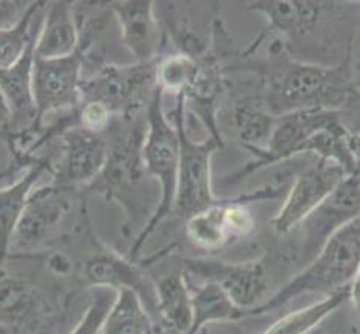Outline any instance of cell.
Masks as SVG:
<instances>
[{"label": "cell", "instance_id": "obj_1", "mask_svg": "<svg viewBox=\"0 0 360 334\" xmlns=\"http://www.w3.org/2000/svg\"><path fill=\"white\" fill-rule=\"evenodd\" d=\"M227 71L253 72L264 108L276 118L308 109L342 113L359 97L351 58L339 65L302 62L290 54L282 39H274L262 57L255 56L252 48L236 51L224 66Z\"/></svg>", "mask_w": 360, "mask_h": 334}, {"label": "cell", "instance_id": "obj_2", "mask_svg": "<svg viewBox=\"0 0 360 334\" xmlns=\"http://www.w3.org/2000/svg\"><path fill=\"white\" fill-rule=\"evenodd\" d=\"M140 113L112 118L103 132L108 143L105 166L92 183L79 189L84 196L101 195L122 205L126 212L124 235L129 239L135 226L141 232L160 203V193L150 189L152 183H158L148 174L143 161L146 115Z\"/></svg>", "mask_w": 360, "mask_h": 334}, {"label": "cell", "instance_id": "obj_3", "mask_svg": "<svg viewBox=\"0 0 360 334\" xmlns=\"http://www.w3.org/2000/svg\"><path fill=\"white\" fill-rule=\"evenodd\" d=\"M360 226L359 218L336 230L322 245L311 262L281 287L269 301L247 311V318L267 314L287 305L295 297L319 293L330 296L347 288L359 278Z\"/></svg>", "mask_w": 360, "mask_h": 334}, {"label": "cell", "instance_id": "obj_4", "mask_svg": "<svg viewBox=\"0 0 360 334\" xmlns=\"http://www.w3.org/2000/svg\"><path fill=\"white\" fill-rule=\"evenodd\" d=\"M162 92L158 86L153 91L150 101L146 106V135L143 144V161L148 174L155 179L160 186V203L150 219L146 222L141 232L134 238V243L127 252L126 258L134 262L139 261V256L146 241L155 233L158 226L174 210L178 166H179V140L175 126L169 120L162 109Z\"/></svg>", "mask_w": 360, "mask_h": 334}, {"label": "cell", "instance_id": "obj_5", "mask_svg": "<svg viewBox=\"0 0 360 334\" xmlns=\"http://www.w3.org/2000/svg\"><path fill=\"white\" fill-rule=\"evenodd\" d=\"M157 65L158 60L103 65L82 77L80 103H100L114 117L140 113L157 88Z\"/></svg>", "mask_w": 360, "mask_h": 334}, {"label": "cell", "instance_id": "obj_6", "mask_svg": "<svg viewBox=\"0 0 360 334\" xmlns=\"http://www.w3.org/2000/svg\"><path fill=\"white\" fill-rule=\"evenodd\" d=\"M184 108V97L176 96L174 117L179 140V166L172 213L186 221L221 201L212 191V157L224 141L213 136L204 141L192 140L186 131Z\"/></svg>", "mask_w": 360, "mask_h": 334}, {"label": "cell", "instance_id": "obj_7", "mask_svg": "<svg viewBox=\"0 0 360 334\" xmlns=\"http://www.w3.org/2000/svg\"><path fill=\"white\" fill-rule=\"evenodd\" d=\"M82 75L83 62L82 57L77 53H74L70 57L54 60H44L34 57L32 96L34 105H36V122H34V124L27 132L19 135H8L6 140L10 143V146L15 143H19L20 146L25 141V148H27V143L32 144L34 140H36V136L41 129V124H44V120L48 114L66 113V110H71L79 106ZM19 146H14V148H19Z\"/></svg>", "mask_w": 360, "mask_h": 334}, {"label": "cell", "instance_id": "obj_8", "mask_svg": "<svg viewBox=\"0 0 360 334\" xmlns=\"http://www.w3.org/2000/svg\"><path fill=\"white\" fill-rule=\"evenodd\" d=\"M65 302L34 284L0 270V334H48L63 319Z\"/></svg>", "mask_w": 360, "mask_h": 334}, {"label": "cell", "instance_id": "obj_9", "mask_svg": "<svg viewBox=\"0 0 360 334\" xmlns=\"http://www.w3.org/2000/svg\"><path fill=\"white\" fill-rule=\"evenodd\" d=\"M340 117V110L308 109L276 118L267 144L262 149L250 150L255 155V160L243 169H239L233 175L227 176L226 181L238 183L248 175L255 174L256 170L290 160L299 153H308L310 152L311 136Z\"/></svg>", "mask_w": 360, "mask_h": 334}, {"label": "cell", "instance_id": "obj_10", "mask_svg": "<svg viewBox=\"0 0 360 334\" xmlns=\"http://www.w3.org/2000/svg\"><path fill=\"white\" fill-rule=\"evenodd\" d=\"M183 271L192 282H213L226 291L233 304L248 311L258 307L267 284V261L224 262L217 259H183Z\"/></svg>", "mask_w": 360, "mask_h": 334}, {"label": "cell", "instance_id": "obj_11", "mask_svg": "<svg viewBox=\"0 0 360 334\" xmlns=\"http://www.w3.org/2000/svg\"><path fill=\"white\" fill-rule=\"evenodd\" d=\"M77 278L91 288L134 290L140 296L146 310L155 322V287L153 281L144 276L141 264L127 259L112 248L94 239V250L80 264L75 265Z\"/></svg>", "mask_w": 360, "mask_h": 334}, {"label": "cell", "instance_id": "obj_12", "mask_svg": "<svg viewBox=\"0 0 360 334\" xmlns=\"http://www.w3.org/2000/svg\"><path fill=\"white\" fill-rule=\"evenodd\" d=\"M75 192L54 183L34 189L17 222L11 248L25 255L56 238L60 224L72 209L71 198Z\"/></svg>", "mask_w": 360, "mask_h": 334}, {"label": "cell", "instance_id": "obj_13", "mask_svg": "<svg viewBox=\"0 0 360 334\" xmlns=\"http://www.w3.org/2000/svg\"><path fill=\"white\" fill-rule=\"evenodd\" d=\"M347 175L340 166L327 160H319L317 165L299 174L281 210L271 219L274 233L285 235L302 224L304 219L328 198Z\"/></svg>", "mask_w": 360, "mask_h": 334}, {"label": "cell", "instance_id": "obj_14", "mask_svg": "<svg viewBox=\"0 0 360 334\" xmlns=\"http://www.w3.org/2000/svg\"><path fill=\"white\" fill-rule=\"evenodd\" d=\"M56 140L60 141L62 157L53 167V183L74 191L92 183L108 158L105 135L74 126L63 131Z\"/></svg>", "mask_w": 360, "mask_h": 334}, {"label": "cell", "instance_id": "obj_15", "mask_svg": "<svg viewBox=\"0 0 360 334\" xmlns=\"http://www.w3.org/2000/svg\"><path fill=\"white\" fill-rule=\"evenodd\" d=\"M153 5L155 2L150 0L109 2L118 23L120 40L139 63L155 62L165 51V34Z\"/></svg>", "mask_w": 360, "mask_h": 334}, {"label": "cell", "instance_id": "obj_16", "mask_svg": "<svg viewBox=\"0 0 360 334\" xmlns=\"http://www.w3.org/2000/svg\"><path fill=\"white\" fill-rule=\"evenodd\" d=\"M359 174L347 175L328 198L304 219L307 258L313 259L336 230L359 218Z\"/></svg>", "mask_w": 360, "mask_h": 334}, {"label": "cell", "instance_id": "obj_17", "mask_svg": "<svg viewBox=\"0 0 360 334\" xmlns=\"http://www.w3.org/2000/svg\"><path fill=\"white\" fill-rule=\"evenodd\" d=\"M37 36L31 40L19 62L5 68V70H0V96L8 109V122L4 127L6 136L27 132L36 122V105H34L32 96V65Z\"/></svg>", "mask_w": 360, "mask_h": 334}, {"label": "cell", "instance_id": "obj_18", "mask_svg": "<svg viewBox=\"0 0 360 334\" xmlns=\"http://www.w3.org/2000/svg\"><path fill=\"white\" fill-rule=\"evenodd\" d=\"M152 281L155 287V325H160L166 334L191 333L192 296L183 269Z\"/></svg>", "mask_w": 360, "mask_h": 334}, {"label": "cell", "instance_id": "obj_19", "mask_svg": "<svg viewBox=\"0 0 360 334\" xmlns=\"http://www.w3.org/2000/svg\"><path fill=\"white\" fill-rule=\"evenodd\" d=\"M46 172H53V165L46 158H37L14 183L0 187V270L10 258L11 243L32 187Z\"/></svg>", "mask_w": 360, "mask_h": 334}, {"label": "cell", "instance_id": "obj_20", "mask_svg": "<svg viewBox=\"0 0 360 334\" xmlns=\"http://www.w3.org/2000/svg\"><path fill=\"white\" fill-rule=\"evenodd\" d=\"M79 46V34L72 2L58 0L46 4L44 20L34 48V57L54 60L72 56Z\"/></svg>", "mask_w": 360, "mask_h": 334}, {"label": "cell", "instance_id": "obj_21", "mask_svg": "<svg viewBox=\"0 0 360 334\" xmlns=\"http://www.w3.org/2000/svg\"><path fill=\"white\" fill-rule=\"evenodd\" d=\"M187 284L191 288L193 310V322L188 334H196L210 323L236 322L247 318V311L236 307L226 291L213 282H192L187 279Z\"/></svg>", "mask_w": 360, "mask_h": 334}, {"label": "cell", "instance_id": "obj_22", "mask_svg": "<svg viewBox=\"0 0 360 334\" xmlns=\"http://www.w3.org/2000/svg\"><path fill=\"white\" fill-rule=\"evenodd\" d=\"M230 200L231 198L221 200L218 204L186 219V235L195 247L215 252L235 241L236 236L233 235L227 217Z\"/></svg>", "mask_w": 360, "mask_h": 334}, {"label": "cell", "instance_id": "obj_23", "mask_svg": "<svg viewBox=\"0 0 360 334\" xmlns=\"http://www.w3.org/2000/svg\"><path fill=\"white\" fill-rule=\"evenodd\" d=\"M157 325L134 290L122 288L103 322L100 334H155Z\"/></svg>", "mask_w": 360, "mask_h": 334}, {"label": "cell", "instance_id": "obj_24", "mask_svg": "<svg viewBox=\"0 0 360 334\" xmlns=\"http://www.w3.org/2000/svg\"><path fill=\"white\" fill-rule=\"evenodd\" d=\"M231 118L239 134V140L248 150L262 149L276 123V117L264 108L258 92L239 98L233 106Z\"/></svg>", "mask_w": 360, "mask_h": 334}, {"label": "cell", "instance_id": "obj_25", "mask_svg": "<svg viewBox=\"0 0 360 334\" xmlns=\"http://www.w3.org/2000/svg\"><path fill=\"white\" fill-rule=\"evenodd\" d=\"M356 281V279H354ZM351 284L338 291V293L325 296L322 301L308 305L302 310L290 313L284 318H281L278 322H274L269 330H265L262 334H307L331 316L334 311L344 305L348 301H353V285Z\"/></svg>", "mask_w": 360, "mask_h": 334}, {"label": "cell", "instance_id": "obj_26", "mask_svg": "<svg viewBox=\"0 0 360 334\" xmlns=\"http://www.w3.org/2000/svg\"><path fill=\"white\" fill-rule=\"evenodd\" d=\"M46 2H31L23 19L10 30H0V70L19 62L31 40L37 36L44 20Z\"/></svg>", "mask_w": 360, "mask_h": 334}, {"label": "cell", "instance_id": "obj_27", "mask_svg": "<svg viewBox=\"0 0 360 334\" xmlns=\"http://www.w3.org/2000/svg\"><path fill=\"white\" fill-rule=\"evenodd\" d=\"M198 70V60L183 54H167L158 60L157 65V86L162 92H174L183 96L191 86Z\"/></svg>", "mask_w": 360, "mask_h": 334}, {"label": "cell", "instance_id": "obj_28", "mask_svg": "<svg viewBox=\"0 0 360 334\" xmlns=\"http://www.w3.org/2000/svg\"><path fill=\"white\" fill-rule=\"evenodd\" d=\"M117 291L110 288H94L89 305L83 311L80 321L68 334H100L103 322L112 305Z\"/></svg>", "mask_w": 360, "mask_h": 334}, {"label": "cell", "instance_id": "obj_29", "mask_svg": "<svg viewBox=\"0 0 360 334\" xmlns=\"http://www.w3.org/2000/svg\"><path fill=\"white\" fill-rule=\"evenodd\" d=\"M75 110L79 126L97 134L105 132L114 118V115L100 103H80Z\"/></svg>", "mask_w": 360, "mask_h": 334}, {"label": "cell", "instance_id": "obj_30", "mask_svg": "<svg viewBox=\"0 0 360 334\" xmlns=\"http://www.w3.org/2000/svg\"><path fill=\"white\" fill-rule=\"evenodd\" d=\"M31 2H19V0H0V30L14 28L23 15L27 14Z\"/></svg>", "mask_w": 360, "mask_h": 334}, {"label": "cell", "instance_id": "obj_31", "mask_svg": "<svg viewBox=\"0 0 360 334\" xmlns=\"http://www.w3.org/2000/svg\"><path fill=\"white\" fill-rule=\"evenodd\" d=\"M0 122L4 123V126L8 122V109H6V105H5L2 96H0Z\"/></svg>", "mask_w": 360, "mask_h": 334}]
</instances>
